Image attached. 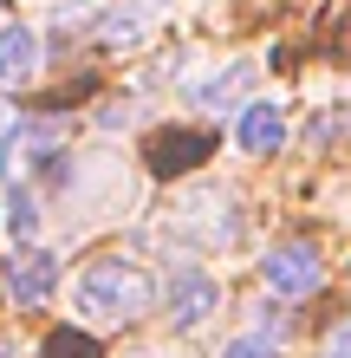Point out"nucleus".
<instances>
[{
    "mask_svg": "<svg viewBox=\"0 0 351 358\" xmlns=\"http://www.w3.org/2000/svg\"><path fill=\"white\" fill-rule=\"evenodd\" d=\"M78 313L85 320H105V326H130V320H143L150 313V300H156V287H150V273H143L137 261H98V267H85L78 273Z\"/></svg>",
    "mask_w": 351,
    "mask_h": 358,
    "instance_id": "obj_1",
    "label": "nucleus"
},
{
    "mask_svg": "<svg viewBox=\"0 0 351 358\" xmlns=\"http://www.w3.org/2000/svg\"><path fill=\"white\" fill-rule=\"evenodd\" d=\"M260 280H267V293H280V300H306V293H319L325 261H319L313 241H280V248H267Z\"/></svg>",
    "mask_w": 351,
    "mask_h": 358,
    "instance_id": "obj_2",
    "label": "nucleus"
},
{
    "mask_svg": "<svg viewBox=\"0 0 351 358\" xmlns=\"http://www.w3.org/2000/svg\"><path fill=\"white\" fill-rule=\"evenodd\" d=\"M221 306V287L209 280V273H195V267H176L170 280H163V313H170V326L182 332H195L209 313Z\"/></svg>",
    "mask_w": 351,
    "mask_h": 358,
    "instance_id": "obj_3",
    "label": "nucleus"
},
{
    "mask_svg": "<svg viewBox=\"0 0 351 358\" xmlns=\"http://www.w3.org/2000/svg\"><path fill=\"white\" fill-rule=\"evenodd\" d=\"M59 287V261L46 255V248H20V255L7 261V293L20 306H46Z\"/></svg>",
    "mask_w": 351,
    "mask_h": 358,
    "instance_id": "obj_4",
    "label": "nucleus"
},
{
    "mask_svg": "<svg viewBox=\"0 0 351 358\" xmlns=\"http://www.w3.org/2000/svg\"><path fill=\"white\" fill-rule=\"evenodd\" d=\"M39 78V33L20 20H0V85H33Z\"/></svg>",
    "mask_w": 351,
    "mask_h": 358,
    "instance_id": "obj_5",
    "label": "nucleus"
},
{
    "mask_svg": "<svg viewBox=\"0 0 351 358\" xmlns=\"http://www.w3.org/2000/svg\"><path fill=\"white\" fill-rule=\"evenodd\" d=\"M234 143L247 157H274L286 143V111H280V104H247V111L234 117Z\"/></svg>",
    "mask_w": 351,
    "mask_h": 358,
    "instance_id": "obj_6",
    "label": "nucleus"
},
{
    "mask_svg": "<svg viewBox=\"0 0 351 358\" xmlns=\"http://www.w3.org/2000/svg\"><path fill=\"white\" fill-rule=\"evenodd\" d=\"M7 235L13 241H33L39 235V202L27 196V189H13V202H7Z\"/></svg>",
    "mask_w": 351,
    "mask_h": 358,
    "instance_id": "obj_7",
    "label": "nucleus"
},
{
    "mask_svg": "<svg viewBox=\"0 0 351 358\" xmlns=\"http://www.w3.org/2000/svg\"><path fill=\"white\" fill-rule=\"evenodd\" d=\"M221 358H274V339H267V332H247V339L221 345Z\"/></svg>",
    "mask_w": 351,
    "mask_h": 358,
    "instance_id": "obj_8",
    "label": "nucleus"
},
{
    "mask_svg": "<svg viewBox=\"0 0 351 358\" xmlns=\"http://www.w3.org/2000/svg\"><path fill=\"white\" fill-rule=\"evenodd\" d=\"M105 39H137V13H111L105 20Z\"/></svg>",
    "mask_w": 351,
    "mask_h": 358,
    "instance_id": "obj_9",
    "label": "nucleus"
},
{
    "mask_svg": "<svg viewBox=\"0 0 351 358\" xmlns=\"http://www.w3.org/2000/svg\"><path fill=\"white\" fill-rule=\"evenodd\" d=\"M332 352H338V358H351V320L338 326V339H332Z\"/></svg>",
    "mask_w": 351,
    "mask_h": 358,
    "instance_id": "obj_10",
    "label": "nucleus"
},
{
    "mask_svg": "<svg viewBox=\"0 0 351 358\" xmlns=\"http://www.w3.org/2000/svg\"><path fill=\"white\" fill-rule=\"evenodd\" d=\"M325 358H338V352H325Z\"/></svg>",
    "mask_w": 351,
    "mask_h": 358,
    "instance_id": "obj_11",
    "label": "nucleus"
}]
</instances>
